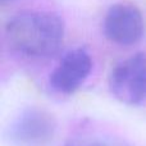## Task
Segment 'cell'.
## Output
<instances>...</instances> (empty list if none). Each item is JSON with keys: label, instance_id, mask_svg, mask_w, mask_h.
Masks as SVG:
<instances>
[{"label": "cell", "instance_id": "7a4b0ae2", "mask_svg": "<svg viewBox=\"0 0 146 146\" xmlns=\"http://www.w3.org/2000/svg\"><path fill=\"white\" fill-rule=\"evenodd\" d=\"M109 88L123 104H146V54L136 53L119 62L109 76Z\"/></svg>", "mask_w": 146, "mask_h": 146}, {"label": "cell", "instance_id": "277c9868", "mask_svg": "<svg viewBox=\"0 0 146 146\" xmlns=\"http://www.w3.org/2000/svg\"><path fill=\"white\" fill-rule=\"evenodd\" d=\"M104 33L118 45H133L141 40L145 21L141 10L131 3H117L104 17Z\"/></svg>", "mask_w": 146, "mask_h": 146}, {"label": "cell", "instance_id": "8992f818", "mask_svg": "<svg viewBox=\"0 0 146 146\" xmlns=\"http://www.w3.org/2000/svg\"><path fill=\"white\" fill-rule=\"evenodd\" d=\"M64 146H132L126 140L100 132H81L72 136Z\"/></svg>", "mask_w": 146, "mask_h": 146}, {"label": "cell", "instance_id": "5b68a950", "mask_svg": "<svg viewBox=\"0 0 146 146\" xmlns=\"http://www.w3.org/2000/svg\"><path fill=\"white\" fill-rule=\"evenodd\" d=\"M92 59L83 48L68 50L50 74V86L59 94H73L90 76Z\"/></svg>", "mask_w": 146, "mask_h": 146}, {"label": "cell", "instance_id": "52a82bcc", "mask_svg": "<svg viewBox=\"0 0 146 146\" xmlns=\"http://www.w3.org/2000/svg\"><path fill=\"white\" fill-rule=\"evenodd\" d=\"M9 1H13V0H1V3H9Z\"/></svg>", "mask_w": 146, "mask_h": 146}, {"label": "cell", "instance_id": "6da1fadb", "mask_svg": "<svg viewBox=\"0 0 146 146\" xmlns=\"http://www.w3.org/2000/svg\"><path fill=\"white\" fill-rule=\"evenodd\" d=\"M5 36L14 50L35 58L54 56L63 45L64 23L54 12L27 10L13 15Z\"/></svg>", "mask_w": 146, "mask_h": 146}, {"label": "cell", "instance_id": "3957f363", "mask_svg": "<svg viewBox=\"0 0 146 146\" xmlns=\"http://www.w3.org/2000/svg\"><path fill=\"white\" fill-rule=\"evenodd\" d=\"M56 131L53 114L41 108L23 109L8 129L10 141L19 146H41L51 141Z\"/></svg>", "mask_w": 146, "mask_h": 146}]
</instances>
